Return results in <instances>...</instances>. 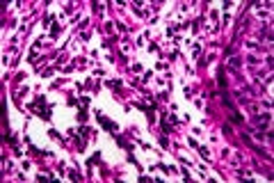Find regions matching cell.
Here are the masks:
<instances>
[{"label": "cell", "instance_id": "cell-1", "mask_svg": "<svg viewBox=\"0 0 274 183\" xmlns=\"http://www.w3.org/2000/svg\"><path fill=\"white\" fill-rule=\"evenodd\" d=\"M98 119H101V124H105V126H107L110 130H114V128H117V124H112L110 119H105V117H101V115H98Z\"/></svg>", "mask_w": 274, "mask_h": 183}, {"label": "cell", "instance_id": "cell-2", "mask_svg": "<svg viewBox=\"0 0 274 183\" xmlns=\"http://www.w3.org/2000/svg\"><path fill=\"white\" fill-rule=\"evenodd\" d=\"M219 85H222V87L226 85V80H224V71H222V69H219Z\"/></svg>", "mask_w": 274, "mask_h": 183}]
</instances>
